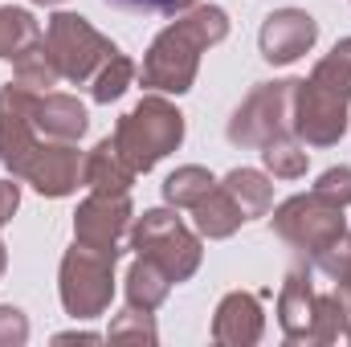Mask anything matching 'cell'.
<instances>
[{
	"label": "cell",
	"instance_id": "1",
	"mask_svg": "<svg viewBox=\"0 0 351 347\" xmlns=\"http://www.w3.org/2000/svg\"><path fill=\"white\" fill-rule=\"evenodd\" d=\"M229 37V12L217 4H192L143 53V86L156 94H184L196 82L200 53Z\"/></svg>",
	"mask_w": 351,
	"mask_h": 347
},
{
	"label": "cell",
	"instance_id": "24",
	"mask_svg": "<svg viewBox=\"0 0 351 347\" xmlns=\"http://www.w3.org/2000/svg\"><path fill=\"white\" fill-rule=\"evenodd\" d=\"M131 78H135V62H131L127 53H114V58L90 78V98H94V102H114V98L127 94Z\"/></svg>",
	"mask_w": 351,
	"mask_h": 347
},
{
	"label": "cell",
	"instance_id": "3",
	"mask_svg": "<svg viewBox=\"0 0 351 347\" xmlns=\"http://www.w3.org/2000/svg\"><path fill=\"white\" fill-rule=\"evenodd\" d=\"M343 294L306 261L294 265L278 290V323L290 344H335L343 335Z\"/></svg>",
	"mask_w": 351,
	"mask_h": 347
},
{
	"label": "cell",
	"instance_id": "28",
	"mask_svg": "<svg viewBox=\"0 0 351 347\" xmlns=\"http://www.w3.org/2000/svg\"><path fill=\"white\" fill-rule=\"evenodd\" d=\"M110 4H119V8H131V12H160V16H180V12H188L192 4H200V0H110Z\"/></svg>",
	"mask_w": 351,
	"mask_h": 347
},
{
	"label": "cell",
	"instance_id": "7",
	"mask_svg": "<svg viewBox=\"0 0 351 347\" xmlns=\"http://www.w3.org/2000/svg\"><path fill=\"white\" fill-rule=\"evenodd\" d=\"M114 261L110 254H98L74 241V250H66V258L58 265V294L66 315L74 319H98L106 315L110 298H114Z\"/></svg>",
	"mask_w": 351,
	"mask_h": 347
},
{
	"label": "cell",
	"instance_id": "6",
	"mask_svg": "<svg viewBox=\"0 0 351 347\" xmlns=\"http://www.w3.org/2000/svg\"><path fill=\"white\" fill-rule=\"evenodd\" d=\"M269 225H274V233H278L290 250H298L306 261L315 258L319 250H327L335 237L348 233L343 204L319 196L315 188H311V192H298V196H290V200H282V204L274 208Z\"/></svg>",
	"mask_w": 351,
	"mask_h": 347
},
{
	"label": "cell",
	"instance_id": "32",
	"mask_svg": "<svg viewBox=\"0 0 351 347\" xmlns=\"http://www.w3.org/2000/svg\"><path fill=\"white\" fill-rule=\"evenodd\" d=\"M339 49H343V53L351 58V37H343V41H339Z\"/></svg>",
	"mask_w": 351,
	"mask_h": 347
},
{
	"label": "cell",
	"instance_id": "18",
	"mask_svg": "<svg viewBox=\"0 0 351 347\" xmlns=\"http://www.w3.org/2000/svg\"><path fill=\"white\" fill-rule=\"evenodd\" d=\"M221 188L237 200V208L245 213V221L265 217L269 204H274V180L258 168H233V172L221 180Z\"/></svg>",
	"mask_w": 351,
	"mask_h": 347
},
{
	"label": "cell",
	"instance_id": "27",
	"mask_svg": "<svg viewBox=\"0 0 351 347\" xmlns=\"http://www.w3.org/2000/svg\"><path fill=\"white\" fill-rule=\"evenodd\" d=\"M29 339V319L21 307H0V347H21Z\"/></svg>",
	"mask_w": 351,
	"mask_h": 347
},
{
	"label": "cell",
	"instance_id": "2",
	"mask_svg": "<svg viewBox=\"0 0 351 347\" xmlns=\"http://www.w3.org/2000/svg\"><path fill=\"white\" fill-rule=\"evenodd\" d=\"M348 106H351V58L335 45L306 82L294 90V119L290 131L306 147H335L348 131Z\"/></svg>",
	"mask_w": 351,
	"mask_h": 347
},
{
	"label": "cell",
	"instance_id": "15",
	"mask_svg": "<svg viewBox=\"0 0 351 347\" xmlns=\"http://www.w3.org/2000/svg\"><path fill=\"white\" fill-rule=\"evenodd\" d=\"M33 123H37V135H41V139H62V143H78L90 127L86 106H82L74 94H62V90L37 94V102H33Z\"/></svg>",
	"mask_w": 351,
	"mask_h": 347
},
{
	"label": "cell",
	"instance_id": "4",
	"mask_svg": "<svg viewBox=\"0 0 351 347\" xmlns=\"http://www.w3.org/2000/svg\"><path fill=\"white\" fill-rule=\"evenodd\" d=\"M114 147L135 172H152L184 143V115L164 94H143L114 127Z\"/></svg>",
	"mask_w": 351,
	"mask_h": 347
},
{
	"label": "cell",
	"instance_id": "16",
	"mask_svg": "<svg viewBox=\"0 0 351 347\" xmlns=\"http://www.w3.org/2000/svg\"><path fill=\"white\" fill-rule=\"evenodd\" d=\"M135 176L139 172L123 160V152L114 147V139H102L94 152H86V160H82V184H86L90 192L123 196V192H131Z\"/></svg>",
	"mask_w": 351,
	"mask_h": 347
},
{
	"label": "cell",
	"instance_id": "9",
	"mask_svg": "<svg viewBox=\"0 0 351 347\" xmlns=\"http://www.w3.org/2000/svg\"><path fill=\"white\" fill-rule=\"evenodd\" d=\"M45 45H49L62 78L78 82V86H86L90 78L119 53V45L110 37H102L78 12H53L49 25H45Z\"/></svg>",
	"mask_w": 351,
	"mask_h": 347
},
{
	"label": "cell",
	"instance_id": "8",
	"mask_svg": "<svg viewBox=\"0 0 351 347\" xmlns=\"http://www.w3.org/2000/svg\"><path fill=\"white\" fill-rule=\"evenodd\" d=\"M294 90L298 78H278V82H258V86L245 94V102L233 110L225 135L233 147H258L262 152L269 139L286 135L290 131V119H294Z\"/></svg>",
	"mask_w": 351,
	"mask_h": 347
},
{
	"label": "cell",
	"instance_id": "13",
	"mask_svg": "<svg viewBox=\"0 0 351 347\" xmlns=\"http://www.w3.org/2000/svg\"><path fill=\"white\" fill-rule=\"evenodd\" d=\"M319 41V21L302 8H278L262 21V33H258V45H262V58L269 66H290L298 62L302 53H311Z\"/></svg>",
	"mask_w": 351,
	"mask_h": 347
},
{
	"label": "cell",
	"instance_id": "17",
	"mask_svg": "<svg viewBox=\"0 0 351 347\" xmlns=\"http://www.w3.org/2000/svg\"><path fill=\"white\" fill-rule=\"evenodd\" d=\"M192 221H196V233H200V237L225 241V237H233V233L245 225V213L237 208V200H233V196L221 188V180H217L213 192L192 204Z\"/></svg>",
	"mask_w": 351,
	"mask_h": 347
},
{
	"label": "cell",
	"instance_id": "25",
	"mask_svg": "<svg viewBox=\"0 0 351 347\" xmlns=\"http://www.w3.org/2000/svg\"><path fill=\"white\" fill-rule=\"evenodd\" d=\"M106 339H123V344H156L160 331H156V319L152 311H139V307H127L123 315L110 319V331Z\"/></svg>",
	"mask_w": 351,
	"mask_h": 347
},
{
	"label": "cell",
	"instance_id": "31",
	"mask_svg": "<svg viewBox=\"0 0 351 347\" xmlns=\"http://www.w3.org/2000/svg\"><path fill=\"white\" fill-rule=\"evenodd\" d=\"M4 265H8V254H4V241H0V274H4Z\"/></svg>",
	"mask_w": 351,
	"mask_h": 347
},
{
	"label": "cell",
	"instance_id": "5",
	"mask_svg": "<svg viewBox=\"0 0 351 347\" xmlns=\"http://www.w3.org/2000/svg\"><path fill=\"white\" fill-rule=\"evenodd\" d=\"M131 250L135 258L156 261L172 282H188L200 270V233H192L172 208H147L143 217L131 221Z\"/></svg>",
	"mask_w": 351,
	"mask_h": 347
},
{
	"label": "cell",
	"instance_id": "30",
	"mask_svg": "<svg viewBox=\"0 0 351 347\" xmlns=\"http://www.w3.org/2000/svg\"><path fill=\"white\" fill-rule=\"evenodd\" d=\"M21 208V184L12 180H0V229L12 221V213Z\"/></svg>",
	"mask_w": 351,
	"mask_h": 347
},
{
	"label": "cell",
	"instance_id": "29",
	"mask_svg": "<svg viewBox=\"0 0 351 347\" xmlns=\"http://www.w3.org/2000/svg\"><path fill=\"white\" fill-rule=\"evenodd\" d=\"M331 286L343 294V311H348V315H343V339H351V258L343 261V270L331 278Z\"/></svg>",
	"mask_w": 351,
	"mask_h": 347
},
{
	"label": "cell",
	"instance_id": "26",
	"mask_svg": "<svg viewBox=\"0 0 351 347\" xmlns=\"http://www.w3.org/2000/svg\"><path fill=\"white\" fill-rule=\"evenodd\" d=\"M315 192L348 208L351 204V168H343V164H339V168H327V172L315 180Z\"/></svg>",
	"mask_w": 351,
	"mask_h": 347
},
{
	"label": "cell",
	"instance_id": "23",
	"mask_svg": "<svg viewBox=\"0 0 351 347\" xmlns=\"http://www.w3.org/2000/svg\"><path fill=\"white\" fill-rule=\"evenodd\" d=\"M213 172L208 168H200V164H184V168H176L168 180H164V200L172 204V208H192L196 200H204L208 192H213Z\"/></svg>",
	"mask_w": 351,
	"mask_h": 347
},
{
	"label": "cell",
	"instance_id": "11",
	"mask_svg": "<svg viewBox=\"0 0 351 347\" xmlns=\"http://www.w3.org/2000/svg\"><path fill=\"white\" fill-rule=\"evenodd\" d=\"M82 160H86V156L78 152V143L37 139V147L25 156V164L16 168L12 180H25V184H33L41 196L62 200V196L78 192V184H82Z\"/></svg>",
	"mask_w": 351,
	"mask_h": 347
},
{
	"label": "cell",
	"instance_id": "12",
	"mask_svg": "<svg viewBox=\"0 0 351 347\" xmlns=\"http://www.w3.org/2000/svg\"><path fill=\"white\" fill-rule=\"evenodd\" d=\"M33 102H37V90L21 86V82L0 86V164L12 176L41 139L33 123Z\"/></svg>",
	"mask_w": 351,
	"mask_h": 347
},
{
	"label": "cell",
	"instance_id": "10",
	"mask_svg": "<svg viewBox=\"0 0 351 347\" xmlns=\"http://www.w3.org/2000/svg\"><path fill=\"white\" fill-rule=\"evenodd\" d=\"M135 208H131V192L123 196H106V192H90L74 213V241L119 258L123 254V237L131 233Z\"/></svg>",
	"mask_w": 351,
	"mask_h": 347
},
{
	"label": "cell",
	"instance_id": "22",
	"mask_svg": "<svg viewBox=\"0 0 351 347\" xmlns=\"http://www.w3.org/2000/svg\"><path fill=\"white\" fill-rule=\"evenodd\" d=\"M45 33H41V25L33 21V12H25V8H0V58L4 62H12V58H21L33 41H41Z\"/></svg>",
	"mask_w": 351,
	"mask_h": 347
},
{
	"label": "cell",
	"instance_id": "33",
	"mask_svg": "<svg viewBox=\"0 0 351 347\" xmlns=\"http://www.w3.org/2000/svg\"><path fill=\"white\" fill-rule=\"evenodd\" d=\"M33 4H62V0H33Z\"/></svg>",
	"mask_w": 351,
	"mask_h": 347
},
{
	"label": "cell",
	"instance_id": "14",
	"mask_svg": "<svg viewBox=\"0 0 351 347\" xmlns=\"http://www.w3.org/2000/svg\"><path fill=\"white\" fill-rule=\"evenodd\" d=\"M265 331V315H262V298L250 290H233L217 302L213 315V344L221 347H254Z\"/></svg>",
	"mask_w": 351,
	"mask_h": 347
},
{
	"label": "cell",
	"instance_id": "20",
	"mask_svg": "<svg viewBox=\"0 0 351 347\" xmlns=\"http://www.w3.org/2000/svg\"><path fill=\"white\" fill-rule=\"evenodd\" d=\"M12 82L37 90V94H45V90H53L58 82H62V70H58V62H53V53H49L45 37H41V41H33L21 58H12Z\"/></svg>",
	"mask_w": 351,
	"mask_h": 347
},
{
	"label": "cell",
	"instance_id": "19",
	"mask_svg": "<svg viewBox=\"0 0 351 347\" xmlns=\"http://www.w3.org/2000/svg\"><path fill=\"white\" fill-rule=\"evenodd\" d=\"M172 278L147 258H135L127 270V307H139V311H160L164 298L172 294Z\"/></svg>",
	"mask_w": 351,
	"mask_h": 347
},
{
	"label": "cell",
	"instance_id": "21",
	"mask_svg": "<svg viewBox=\"0 0 351 347\" xmlns=\"http://www.w3.org/2000/svg\"><path fill=\"white\" fill-rule=\"evenodd\" d=\"M262 164H265V172L278 176V180H298V176H306L311 156H306V143L294 131H286V135L269 139L262 147Z\"/></svg>",
	"mask_w": 351,
	"mask_h": 347
}]
</instances>
